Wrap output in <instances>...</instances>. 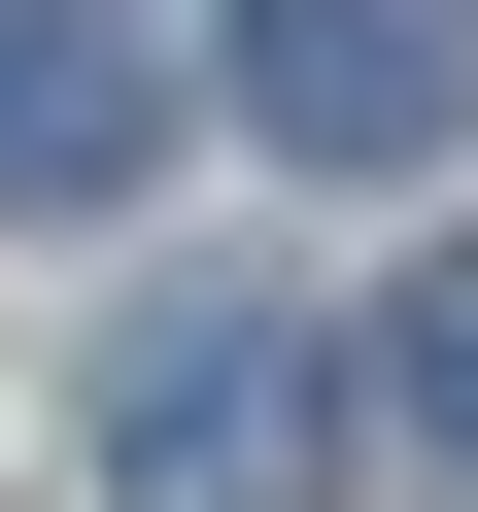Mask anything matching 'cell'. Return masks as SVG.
<instances>
[{
    "instance_id": "obj_4",
    "label": "cell",
    "mask_w": 478,
    "mask_h": 512,
    "mask_svg": "<svg viewBox=\"0 0 478 512\" xmlns=\"http://www.w3.org/2000/svg\"><path fill=\"white\" fill-rule=\"evenodd\" d=\"M376 410H410V444H478V239H444V274H376Z\"/></svg>"
},
{
    "instance_id": "obj_3",
    "label": "cell",
    "mask_w": 478,
    "mask_h": 512,
    "mask_svg": "<svg viewBox=\"0 0 478 512\" xmlns=\"http://www.w3.org/2000/svg\"><path fill=\"white\" fill-rule=\"evenodd\" d=\"M171 137V35H103V0H0V205H103Z\"/></svg>"
},
{
    "instance_id": "obj_2",
    "label": "cell",
    "mask_w": 478,
    "mask_h": 512,
    "mask_svg": "<svg viewBox=\"0 0 478 512\" xmlns=\"http://www.w3.org/2000/svg\"><path fill=\"white\" fill-rule=\"evenodd\" d=\"M478 103V0H239V137H308V171H410Z\"/></svg>"
},
{
    "instance_id": "obj_1",
    "label": "cell",
    "mask_w": 478,
    "mask_h": 512,
    "mask_svg": "<svg viewBox=\"0 0 478 512\" xmlns=\"http://www.w3.org/2000/svg\"><path fill=\"white\" fill-rule=\"evenodd\" d=\"M103 478H137V512H342V342L239 308V274H171V308L103 342Z\"/></svg>"
}]
</instances>
